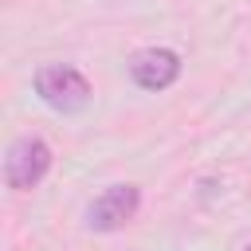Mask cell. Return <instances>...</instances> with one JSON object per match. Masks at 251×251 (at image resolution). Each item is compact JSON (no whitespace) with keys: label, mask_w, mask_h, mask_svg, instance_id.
I'll return each instance as SVG.
<instances>
[{"label":"cell","mask_w":251,"mask_h":251,"mask_svg":"<svg viewBox=\"0 0 251 251\" xmlns=\"http://www.w3.org/2000/svg\"><path fill=\"white\" fill-rule=\"evenodd\" d=\"M176 75H180V55L169 47H145L129 59V78L141 90H165L176 82Z\"/></svg>","instance_id":"cell-4"},{"label":"cell","mask_w":251,"mask_h":251,"mask_svg":"<svg viewBox=\"0 0 251 251\" xmlns=\"http://www.w3.org/2000/svg\"><path fill=\"white\" fill-rule=\"evenodd\" d=\"M247 251H251V247H247Z\"/></svg>","instance_id":"cell-5"},{"label":"cell","mask_w":251,"mask_h":251,"mask_svg":"<svg viewBox=\"0 0 251 251\" xmlns=\"http://www.w3.org/2000/svg\"><path fill=\"white\" fill-rule=\"evenodd\" d=\"M137 208H141V192L133 184H110L86 208V227L90 231H118L137 216Z\"/></svg>","instance_id":"cell-3"},{"label":"cell","mask_w":251,"mask_h":251,"mask_svg":"<svg viewBox=\"0 0 251 251\" xmlns=\"http://www.w3.org/2000/svg\"><path fill=\"white\" fill-rule=\"evenodd\" d=\"M35 94H39L51 110L75 114V110H82V106L90 102V82H86L82 71H75V67H67V63H47V67L35 71Z\"/></svg>","instance_id":"cell-1"},{"label":"cell","mask_w":251,"mask_h":251,"mask_svg":"<svg viewBox=\"0 0 251 251\" xmlns=\"http://www.w3.org/2000/svg\"><path fill=\"white\" fill-rule=\"evenodd\" d=\"M47 169H51V149H47L43 137L27 133V137H16L8 145V157H4V180H8V188L27 192V188H35L47 176Z\"/></svg>","instance_id":"cell-2"}]
</instances>
